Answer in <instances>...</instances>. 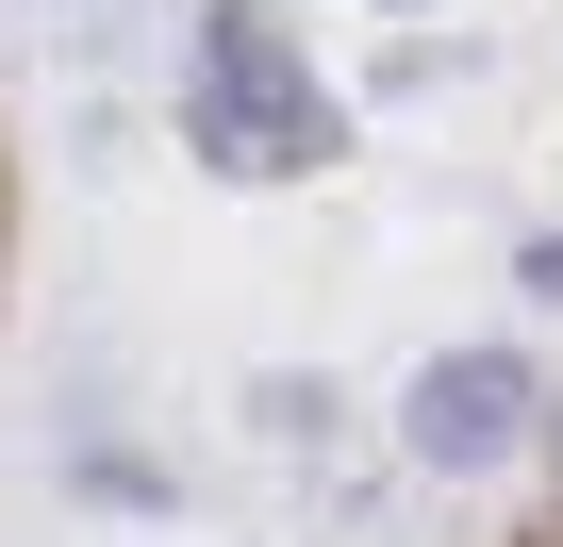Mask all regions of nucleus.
I'll return each mask as SVG.
<instances>
[{"mask_svg":"<svg viewBox=\"0 0 563 547\" xmlns=\"http://www.w3.org/2000/svg\"><path fill=\"white\" fill-rule=\"evenodd\" d=\"M547 415H563V398H547L514 349H431V365H415V398H398V448H415V464H448V481H481V464H514Z\"/></svg>","mask_w":563,"mask_h":547,"instance_id":"obj_2","label":"nucleus"},{"mask_svg":"<svg viewBox=\"0 0 563 547\" xmlns=\"http://www.w3.org/2000/svg\"><path fill=\"white\" fill-rule=\"evenodd\" d=\"M0 265H18V166H0Z\"/></svg>","mask_w":563,"mask_h":547,"instance_id":"obj_4","label":"nucleus"},{"mask_svg":"<svg viewBox=\"0 0 563 547\" xmlns=\"http://www.w3.org/2000/svg\"><path fill=\"white\" fill-rule=\"evenodd\" d=\"M547 448H563V415H547Z\"/></svg>","mask_w":563,"mask_h":547,"instance_id":"obj_6","label":"nucleus"},{"mask_svg":"<svg viewBox=\"0 0 563 547\" xmlns=\"http://www.w3.org/2000/svg\"><path fill=\"white\" fill-rule=\"evenodd\" d=\"M183 150L216 183H316L349 150V100L316 84V51L265 18V0H199V51H183Z\"/></svg>","mask_w":563,"mask_h":547,"instance_id":"obj_1","label":"nucleus"},{"mask_svg":"<svg viewBox=\"0 0 563 547\" xmlns=\"http://www.w3.org/2000/svg\"><path fill=\"white\" fill-rule=\"evenodd\" d=\"M514 283H530V299H563V232H530V265H514Z\"/></svg>","mask_w":563,"mask_h":547,"instance_id":"obj_3","label":"nucleus"},{"mask_svg":"<svg viewBox=\"0 0 563 547\" xmlns=\"http://www.w3.org/2000/svg\"><path fill=\"white\" fill-rule=\"evenodd\" d=\"M514 547H563V497H547V514H530V530H514Z\"/></svg>","mask_w":563,"mask_h":547,"instance_id":"obj_5","label":"nucleus"}]
</instances>
